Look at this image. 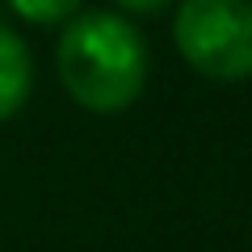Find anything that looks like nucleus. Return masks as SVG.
I'll list each match as a JSON object with an SVG mask.
<instances>
[{"mask_svg": "<svg viewBox=\"0 0 252 252\" xmlns=\"http://www.w3.org/2000/svg\"><path fill=\"white\" fill-rule=\"evenodd\" d=\"M55 67L67 97L89 114H122L147 84V42L122 13H76L59 34Z\"/></svg>", "mask_w": 252, "mask_h": 252, "instance_id": "obj_1", "label": "nucleus"}, {"mask_svg": "<svg viewBox=\"0 0 252 252\" xmlns=\"http://www.w3.org/2000/svg\"><path fill=\"white\" fill-rule=\"evenodd\" d=\"M172 42L198 76L235 84L252 76V4L248 0H181Z\"/></svg>", "mask_w": 252, "mask_h": 252, "instance_id": "obj_2", "label": "nucleus"}, {"mask_svg": "<svg viewBox=\"0 0 252 252\" xmlns=\"http://www.w3.org/2000/svg\"><path fill=\"white\" fill-rule=\"evenodd\" d=\"M34 89V59H30V46L21 42L17 30H9L0 21V122L21 114V105L30 101Z\"/></svg>", "mask_w": 252, "mask_h": 252, "instance_id": "obj_3", "label": "nucleus"}, {"mask_svg": "<svg viewBox=\"0 0 252 252\" xmlns=\"http://www.w3.org/2000/svg\"><path fill=\"white\" fill-rule=\"evenodd\" d=\"M9 9L30 26H67L80 13V0H9Z\"/></svg>", "mask_w": 252, "mask_h": 252, "instance_id": "obj_4", "label": "nucleus"}, {"mask_svg": "<svg viewBox=\"0 0 252 252\" xmlns=\"http://www.w3.org/2000/svg\"><path fill=\"white\" fill-rule=\"evenodd\" d=\"M122 9H130V13H160V9H168L172 0H118Z\"/></svg>", "mask_w": 252, "mask_h": 252, "instance_id": "obj_5", "label": "nucleus"}]
</instances>
